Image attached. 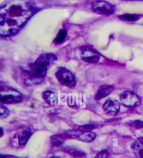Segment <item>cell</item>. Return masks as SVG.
Listing matches in <instances>:
<instances>
[{"instance_id": "cell-1", "label": "cell", "mask_w": 143, "mask_h": 158, "mask_svg": "<svg viewBox=\"0 0 143 158\" xmlns=\"http://www.w3.org/2000/svg\"><path fill=\"white\" fill-rule=\"evenodd\" d=\"M66 137L71 139L85 143H91L96 139V135L91 131L78 129L69 130L65 132Z\"/></svg>"}, {"instance_id": "cell-2", "label": "cell", "mask_w": 143, "mask_h": 158, "mask_svg": "<svg viewBox=\"0 0 143 158\" xmlns=\"http://www.w3.org/2000/svg\"><path fill=\"white\" fill-rule=\"evenodd\" d=\"M55 75L61 85L68 88H74L76 85V77L72 72L64 67H60L55 72Z\"/></svg>"}, {"instance_id": "cell-3", "label": "cell", "mask_w": 143, "mask_h": 158, "mask_svg": "<svg viewBox=\"0 0 143 158\" xmlns=\"http://www.w3.org/2000/svg\"><path fill=\"white\" fill-rule=\"evenodd\" d=\"M0 100L3 104H15L21 102L22 97L21 93L11 88L1 89Z\"/></svg>"}, {"instance_id": "cell-4", "label": "cell", "mask_w": 143, "mask_h": 158, "mask_svg": "<svg viewBox=\"0 0 143 158\" xmlns=\"http://www.w3.org/2000/svg\"><path fill=\"white\" fill-rule=\"evenodd\" d=\"M92 9L95 13L108 16L114 13L116 6L106 1H98L92 3Z\"/></svg>"}, {"instance_id": "cell-5", "label": "cell", "mask_w": 143, "mask_h": 158, "mask_svg": "<svg viewBox=\"0 0 143 158\" xmlns=\"http://www.w3.org/2000/svg\"><path fill=\"white\" fill-rule=\"evenodd\" d=\"M120 99L122 105L130 109L137 107L141 103L140 97L131 91H125L121 93Z\"/></svg>"}, {"instance_id": "cell-6", "label": "cell", "mask_w": 143, "mask_h": 158, "mask_svg": "<svg viewBox=\"0 0 143 158\" xmlns=\"http://www.w3.org/2000/svg\"><path fill=\"white\" fill-rule=\"evenodd\" d=\"M81 57L85 62L88 63L96 64L100 60L99 53L94 49L88 46H84L80 48Z\"/></svg>"}, {"instance_id": "cell-7", "label": "cell", "mask_w": 143, "mask_h": 158, "mask_svg": "<svg viewBox=\"0 0 143 158\" xmlns=\"http://www.w3.org/2000/svg\"><path fill=\"white\" fill-rule=\"evenodd\" d=\"M120 106V103L117 100L108 98L103 104V108L106 114L115 115L119 112Z\"/></svg>"}, {"instance_id": "cell-8", "label": "cell", "mask_w": 143, "mask_h": 158, "mask_svg": "<svg viewBox=\"0 0 143 158\" xmlns=\"http://www.w3.org/2000/svg\"><path fill=\"white\" fill-rule=\"evenodd\" d=\"M32 135V131L30 128L24 129L16 132L14 136V140L18 146H25Z\"/></svg>"}, {"instance_id": "cell-9", "label": "cell", "mask_w": 143, "mask_h": 158, "mask_svg": "<svg viewBox=\"0 0 143 158\" xmlns=\"http://www.w3.org/2000/svg\"><path fill=\"white\" fill-rule=\"evenodd\" d=\"M57 59V57L53 53H44L37 58L34 63L42 67L48 68L49 66L54 64Z\"/></svg>"}, {"instance_id": "cell-10", "label": "cell", "mask_w": 143, "mask_h": 158, "mask_svg": "<svg viewBox=\"0 0 143 158\" xmlns=\"http://www.w3.org/2000/svg\"><path fill=\"white\" fill-rule=\"evenodd\" d=\"M114 89L113 86L109 85H104L101 86L95 96V99L100 100L110 95Z\"/></svg>"}, {"instance_id": "cell-11", "label": "cell", "mask_w": 143, "mask_h": 158, "mask_svg": "<svg viewBox=\"0 0 143 158\" xmlns=\"http://www.w3.org/2000/svg\"><path fill=\"white\" fill-rule=\"evenodd\" d=\"M61 149L63 152H66L68 154L74 156V157L86 156V153L84 151L77 148L72 147V146H63L61 148Z\"/></svg>"}, {"instance_id": "cell-12", "label": "cell", "mask_w": 143, "mask_h": 158, "mask_svg": "<svg viewBox=\"0 0 143 158\" xmlns=\"http://www.w3.org/2000/svg\"><path fill=\"white\" fill-rule=\"evenodd\" d=\"M43 98L49 105L54 106L57 104V96L53 91L47 90L44 92L43 94Z\"/></svg>"}, {"instance_id": "cell-13", "label": "cell", "mask_w": 143, "mask_h": 158, "mask_svg": "<svg viewBox=\"0 0 143 158\" xmlns=\"http://www.w3.org/2000/svg\"><path fill=\"white\" fill-rule=\"evenodd\" d=\"M67 137L64 135H58L52 136L51 139V145L53 147H60L62 146Z\"/></svg>"}, {"instance_id": "cell-14", "label": "cell", "mask_w": 143, "mask_h": 158, "mask_svg": "<svg viewBox=\"0 0 143 158\" xmlns=\"http://www.w3.org/2000/svg\"><path fill=\"white\" fill-rule=\"evenodd\" d=\"M131 148L138 157L141 158L143 155V146L139 140L132 143Z\"/></svg>"}, {"instance_id": "cell-15", "label": "cell", "mask_w": 143, "mask_h": 158, "mask_svg": "<svg viewBox=\"0 0 143 158\" xmlns=\"http://www.w3.org/2000/svg\"><path fill=\"white\" fill-rule=\"evenodd\" d=\"M141 15L138 14H126L118 16L119 18L122 20L125 21H136L140 19Z\"/></svg>"}, {"instance_id": "cell-16", "label": "cell", "mask_w": 143, "mask_h": 158, "mask_svg": "<svg viewBox=\"0 0 143 158\" xmlns=\"http://www.w3.org/2000/svg\"><path fill=\"white\" fill-rule=\"evenodd\" d=\"M67 35V32L66 30L62 29L60 30L54 40V43L56 44H61L65 40Z\"/></svg>"}, {"instance_id": "cell-17", "label": "cell", "mask_w": 143, "mask_h": 158, "mask_svg": "<svg viewBox=\"0 0 143 158\" xmlns=\"http://www.w3.org/2000/svg\"><path fill=\"white\" fill-rule=\"evenodd\" d=\"M126 123L129 126L134 128L137 129H140L143 128L142 121L139 120L130 121Z\"/></svg>"}, {"instance_id": "cell-18", "label": "cell", "mask_w": 143, "mask_h": 158, "mask_svg": "<svg viewBox=\"0 0 143 158\" xmlns=\"http://www.w3.org/2000/svg\"><path fill=\"white\" fill-rule=\"evenodd\" d=\"M10 111L4 105L1 104L0 107V117L1 119H5L9 116Z\"/></svg>"}, {"instance_id": "cell-19", "label": "cell", "mask_w": 143, "mask_h": 158, "mask_svg": "<svg viewBox=\"0 0 143 158\" xmlns=\"http://www.w3.org/2000/svg\"><path fill=\"white\" fill-rule=\"evenodd\" d=\"M109 153L107 150H103L99 152L93 158H109Z\"/></svg>"}, {"instance_id": "cell-20", "label": "cell", "mask_w": 143, "mask_h": 158, "mask_svg": "<svg viewBox=\"0 0 143 158\" xmlns=\"http://www.w3.org/2000/svg\"><path fill=\"white\" fill-rule=\"evenodd\" d=\"M98 127L97 125H94V124H88L80 126L79 129L84 130V131H91L92 130L95 129Z\"/></svg>"}, {"instance_id": "cell-21", "label": "cell", "mask_w": 143, "mask_h": 158, "mask_svg": "<svg viewBox=\"0 0 143 158\" xmlns=\"http://www.w3.org/2000/svg\"><path fill=\"white\" fill-rule=\"evenodd\" d=\"M138 140L141 143V144L143 146V137H139V138H138Z\"/></svg>"}, {"instance_id": "cell-22", "label": "cell", "mask_w": 143, "mask_h": 158, "mask_svg": "<svg viewBox=\"0 0 143 158\" xmlns=\"http://www.w3.org/2000/svg\"><path fill=\"white\" fill-rule=\"evenodd\" d=\"M50 158H60V157L57 156L53 155L52 156H51Z\"/></svg>"}, {"instance_id": "cell-23", "label": "cell", "mask_w": 143, "mask_h": 158, "mask_svg": "<svg viewBox=\"0 0 143 158\" xmlns=\"http://www.w3.org/2000/svg\"><path fill=\"white\" fill-rule=\"evenodd\" d=\"M74 158H86L85 157H74Z\"/></svg>"}, {"instance_id": "cell-24", "label": "cell", "mask_w": 143, "mask_h": 158, "mask_svg": "<svg viewBox=\"0 0 143 158\" xmlns=\"http://www.w3.org/2000/svg\"><path fill=\"white\" fill-rule=\"evenodd\" d=\"M141 158H143V155L141 157Z\"/></svg>"}, {"instance_id": "cell-25", "label": "cell", "mask_w": 143, "mask_h": 158, "mask_svg": "<svg viewBox=\"0 0 143 158\" xmlns=\"http://www.w3.org/2000/svg\"><path fill=\"white\" fill-rule=\"evenodd\" d=\"M109 158H110V157H109Z\"/></svg>"}]
</instances>
